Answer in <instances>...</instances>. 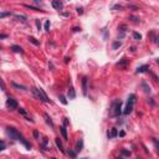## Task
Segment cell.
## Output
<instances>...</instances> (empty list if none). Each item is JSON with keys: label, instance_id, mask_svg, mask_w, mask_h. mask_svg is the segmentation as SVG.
Here are the masks:
<instances>
[{"label": "cell", "instance_id": "obj_1", "mask_svg": "<svg viewBox=\"0 0 159 159\" xmlns=\"http://www.w3.org/2000/svg\"><path fill=\"white\" fill-rule=\"evenodd\" d=\"M6 132H8V134L10 135V138L15 139V141H18V142H21L27 149H31V144L24 138V135L21 134V133L18 131V129L12 128V127H9V128H6Z\"/></svg>", "mask_w": 159, "mask_h": 159}, {"label": "cell", "instance_id": "obj_2", "mask_svg": "<svg viewBox=\"0 0 159 159\" xmlns=\"http://www.w3.org/2000/svg\"><path fill=\"white\" fill-rule=\"evenodd\" d=\"M122 113V102L121 99H114L112 103V117H118Z\"/></svg>", "mask_w": 159, "mask_h": 159}, {"label": "cell", "instance_id": "obj_3", "mask_svg": "<svg viewBox=\"0 0 159 159\" xmlns=\"http://www.w3.org/2000/svg\"><path fill=\"white\" fill-rule=\"evenodd\" d=\"M31 91H32V93L35 95V97H36V98H39L40 101H44V102H50L49 97L46 96V93L44 92V90H42V88L32 87V88H31Z\"/></svg>", "mask_w": 159, "mask_h": 159}, {"label": "cell", "instance_id": "obj_4", "mask_svg": "<svg viewBox=\"0 0 159 159\" xmlns=\"http://www.w3.org/2000/svg\"><path fill=\"white\" fill-rule=\"evenodd\" d=\"M134 102H135V95H129L128 97V101H127V106L124 108V111H122V113H124L126 116L129 114V113H132L133 111V107H134Z\"/></svg>", "mask_w": 159, "mask_h": 159}, {"label": "cell", "instance_id": "obj_5", "mask_svg": "<svg viewBox=\"0 0 159 159\" xmlns=\"http://www.w3.org/2000/svg\"><path fill=\"white\" fill-rule=\"evenodd\" d=\"M6 107H8L10 111L18 110V102H16V99H14L12 97H9L8 99H6Z\"/></svg>", "mask_w": 159, "mask_h": 159}, {"label": "cell", "instance_id": "obj_6", "mask_svg": "<svg viewBox=\"0 0 159 159\" xmlns=\"http://www.w3.org/2000/svg\"><path fill=\"white\" fill-rule=\"evenodd\" d=\"M87 83H88V78L87 77H83L82 78V93H83V96L87 95V90H88Z\"/></svg>", "mask_w": 159, "mask_h": 159}, {"label": "cell", "instance_id": "obj_7", "mask_svg": "<svg viewBox=\"0 0 159 159\" xmlns=\"http://www.w3.org/2000/svg\"><path fill=\"white\" fill-rule=\"evenodd\" d=\"M52 6L57 10H61L63 8V4L60 1V0H52Z\"/></svg>", "mask_w": 159, "mask_h": 159}, {"label": "cell", "instance_id": "obj_8", "mask_svg": "<svg viewBox=\"0 0 159 159\" xmlns=\"http://www.w3.org/2000/svg\"><path fill=\"white\" fill-rule=\"evenodd\" d=\"M67 97H68V99H75L76 98V91H75L73 87H70L68 93H67Z\"/></svg>", "mask_w": 159, "mask_h": 159}, {"label": "cell", "instance_id": "obj_9", "mask_svg": "<svg viewBox=\"0 0 159 159\" xmlns=\"http://www.w3.org/2000/svg\"><path fill=\"white\" fill-rule=\"evenodd\" d=\"M83 148V141L82 139H78L77 143H76V147H75V150L76 152H81Z\"/></svg>", "mask_w": 159, "mask_h": 159}, {"label": "cell", "instance_id": "obj_10", "mask_svg": "<svg viewBox=\"0 0 159 159\" xmlns=\"http://www.w3.org/2000/svg\"><path fill=\"white\" fill-rule=\"evenodd\" d=\"M147 70H149V66L148 65H144V66H141V67L137 68L135 73H143V72H147Z\"/></svg>", "mask_w": 159, "mask_h": 159}, {"label": "cell", "instance_id": "obj_11", "mask_svg": "<svg viewBox=\"0 0 159 159\" xmlns=\"http://www.w3.org/2000/svg\"><path fill=\"white\" fill-rule=\"evenodd\" d=\"M55 143H56V146L57 148L60 149V152H62V153H65V149H63V146H62V142L60 141V138H56L55 139Z\"/></svg>", "mask_w": 159, "mask_h": 159}, {"label": "cell", "instance_id": "obj_12", "mask_svg": "<svg viewBox=\"0 0 159 159\" xmlns=\"http://www.w3.org/2000/svg\"><path fill=\"white\" fill-rule=\"evenodd\" d=\"M11 50L14 52H16V54H24V50L21 49L20 46H18V45H12L11 46Z\"/></svg>", "mask_w": 159, "mask_h": 159}, {"label": "cell", "instance_id": "obj_13", "mask_svg": "<svg viewBox=\"0 0 159 159\" xmlns=\"http://www.w3.org/2000/svg\"><path fill=\"white\" fill-rule=\"evenodd\" d=\"M118 135V131H117V129H116V128H112L111 129V133L110 132H108V138H114V137H117Z\"/></svg>", "mask_w": 159, "mask_h": 159}, {"label": "cell", "instance_id": "obj_14", "mask_svg": "<svg viewBox=\"0 0 159 159\" xmlns=\"http://www.w3.org/2000/svg\"><path fill=\"white\" fill-rule=\"evenodd\" d=\"M118 30L121 31V35H119V37L122 39L124 36V34H126V31H127V26L126 25H121L119 27H118Z\"/></svg>", "mask_w": 159, "mask_h": 159}, {"label": "cell", "instance_id": "obj_15", "mask_svg": "<svg viewBox=\"0 0 159 159\" xmlns=\"http://www.w3.org/2000/svg\"><path fill=\"white\" fill-rule=\"evenodd\" d=\"M61 133H62V137H63V139H65V141H67V139H68V137H67L66 126H62V127H61Z\"/></svg>", "mask_w": 159, "mask_h": 159}, {"label": "cell", "instance_id": "obj_16", "mask_svg": "<svg viewBox=\"0 0 159 159\" xmlns=\"http://www.w3.org/2000/svg\"><path fill=\"white\" fill-rule=\"evenodd\" d=\"M47 144H49V139H47L46 137H45V138L42 139V144H41V147H42V149H44V150H49Z\"/></svg>", "mask_w": 159, "mask_h": 159}, {"label": "cell", "instance_id": "obj_17", "mask_svg": "<svg viewBox=\"0 0 159 159\" xmlns=\"http://www.w3.org/2000/svg\"><path fill=\"white\" fill-rule=\"evenodd\" d=\"M44 117H45V119H46V123H47V124H50V127H54V122L51 121V118H50V116H49L47 113H45V114H44Z\"/></svg>", "mask_w": 159, "mask_h": 159}, {"label": "cell", "instance_id": "obj_18", "mask_svg": "<svg viewBox=\"0 0 159 159\" xmlns=\"http://www.w3.org/2000/svg\"><path fill=\"white\" fill-rule=\"evenodd\" d=\"M19 112H20L21 114H23V116H24V117H25V118H26L27 121H30V122H32V119H31V118H30V117H29V116H27V113H26V111L24 110V108H20V110H19Z\"/></svg>", "mask_w": 159, "mask_h": 159}, {"label": "cell", "instance_id": "obj_19", "mask_svg": "<svg viewBox=\"0 0 159 159\" xmlns=\"http://www.w3.org/2000/svg\"><path fill=\"white\" fill-rule=\"evenodd\" d=\"M12 87H15V88H18V90L26 91V87H25V86H23V85H19V83H16V82H12Z\"/></svg>", "mask_w": 159, "mask_h": 159}, {"label": "cell", "instance_id": "obj_20", "mask_svg": "<svg viewBox=\"0 0 159 159\" xmlns=\"http://www.w3.org/2000/svg\"><path fill=\"white\" fill-rule=\"evenodd\" d=\"M127 63H128V60H127V59H122V61H119L117 65H118L119 67H126Z\"/></svg>", "mask_w": 159, "mask_h": 159}, {"label": "cell", "instance_id": "obj_21", "mask_svg": "<svg viewBox=\"0 0 159 159\" xmlns=\"http://www.w3.org/2000/svg\"><path fill=\"white\" fill-rule=\"evenodd\" d=\"M142 87L144 88V92H146V93H150V87H149V86L146 83V82H142Z\"/></svg>", "mask_w": 159, "mask_h": 159}, {"label": "cell", "instance_id": "obj_22", "mask_svg": "<svg viewBox=\"0 0 159 159\" xmlns=\"http://www.w3.org/2000/svg\"><path fill=\"white\" fill-rule=\"evenodd\" d=\"M29 41H30L31 44L36 45V46H39V45H40V41H37V40H36L35 37H32V36H30V37H29Z\"/></svg>", "mask_w": 159, "mask_h": 159}, {"label": "cell", "instance_id": "obj_23", "mask_svg": "<svg viewBox=\"0 0 159 159\" xmlns=\"http://www.w3.org/2000/svg\"><path fill=\"white\" fill-rule=\"evenodd\" d=\"M14 18H15L16 20H20V21L26 23V16H24V15H14Z\"/></svg>", "mask_w": 159, "mask_h": 159}, {"label": "cell", "instance_id": "obj_24", "mask_svg": "<svg viewBox=\"0 0 159 159\" xmlns=\"http://www.w3.org/2000/svg\"><path fill=\"white\" fill-rule=\"evenodd\" d=\"M25 8L26 9H30V10H34V11H44V10H41L39 8H35V6H30V5H25Z\"/></svg>", "mask_w": 159, "mask_h": 159}, {"label": "cell", "instance_id": "obj_25", "mask_svg": "<svg viewBox=\"0 0 159 159\" xmlns=\"http://www.w3.org/2000/svg\"><path fill=\"white\" fill-rule=\"evenodd\" d=\"M67 154L70 155V157H72V158H76L77 157V154H76V152H73L72 149H68L67 150Z\"/></svg>", "mask_w": 159, "mask_h": 159}, {"label": "cell", "instance_id": "obj_26", "mask_svg": "<svg viewBox=\"0 0 159 159\" xmlns=\"http://www.w3.org/2000/svg\"><path fill=\"white\" fill-rule=\"evenodd\" d=\"M10 15H11V12H9V11H6V12H0V19H4V18L10 16Z\"/></svg>", "mask_w": 159, "mask_h": 159}, {"label": "cell", "instance_id": "obj_27", "mask_svg": "<svg viewBox=\"0 0 159 159\" xmlns=\"http://www.w3.org/2000/svg\"><path fill=\"white\" fill-rule=\"evenodd\" d=\"M121 45H122V42H119V41H114L113 42V49L116 50V49H118V47H121Z\"/></svg>", "mask_w": 159, "mask_h": 159}, {"label": "cell", "instance_id": "obj_28", "mask_svg": "<svg viewBox=\"0 0 159 159\" xmlns=\"http://www.w3.org/2000/svg\"><path fill=\"white\" fill-rule=\"evenodd\" d=\"M44 29H45V31H49V29H50V21H49V20H46V21H45Z\"/></svg>", "mask_w": 159, "mask_h": 159}, {"label": "cell", "instance_id": "obj_29", "mask_svg": "<svg viewBox=\"0 0 159 159\" xmlns=\"http://www.w3.org/2000/svg\"><path fill=\"white\" fill-rule=\"evenodd\" d=\"M121 155H123V157H129V155H131V152H128V150H122Z\"/></svg>", "mask_w": 159, "mask_h": 159}, {"label": "cell", "instance_id": "obj_30", "mask_svg": "<svg viewBox=\"0 0 159 159\" xmlns=\"http://www.w3.org/2000/svg\"><path fill=\"white\" fill-rule=\"evenodd\" d=\"M5 147H6L5 142H4V141H0V152H1V150H4V149H5Z\"/></svg>", "mask_w": 159, "mask_h": 159}, {"label": "cell", "instance_id": "obj_31", "mask_svg": "<svg viewBox=\"0 0 159 159\" xmlns=\"http://www.w3.org/2000/svg\"><path fill=\"white\" fill-rule=\"evenodd\" d=\"M133 37H134L135 40H141L142 36H141V34H138V32H133Z\"/></svg>", "mask_w": 159, "mask_h": 159}, {"label": "cell", "instance_id": "obj_32", "mask_svg": "<svg viewBox=\"0 0 159 159\" xmlns=\"http://www.w3.org/2000/svg\"><path fill=\"white\" fill-rule=\"evenodd\" d=\"M60 101L62 102V104H67V99L65 98V97H63L62 95H60Z\"/></svg>", "mask_w": 159, "mask_h": 159}, {"label": "cell", "instance_id": "obj_33", "mask_svg": "<svg viewBox=\"0 0 159 159\" xmlns=\"http://www.w3.org/2000/svg\"><path fill=\"white\" fill-rule=\"evenodd\" d=\"M0 87H1L3 91H5V83H4V81H3L1 77H0Z\"/></svg>", "mask_w": 159, "mask_h": 159}, {"label": "cell", "instance_id": "obj_34", "mask_svg": "<svg viewBox=\"0 0 159 159\" xmlns=\"http://www.w3.org/2000/svg\"><path fill=\"white\" fill-rule=\"evenodd\" d=\"M34 137H35V139H39V132L37 131H34Z\"/></svg>", "mask_w": 159, "mask_h": 159}, {"label": "cell", "instance_id": "obj_35", "mask_svg": "<svg viewBox=\"0 0 159 159\" xmlns=\"http://www.w3.org/2000/svg\"><path fill=\"white\" fill-rule=\"evenodd\" d=\"M36 26H37V29H39V30L41 29V24H40V20H39V19L36 20Z\"/></svg>", "mask_w": 159, "mask_h": 159}, {"label": "cell", "instance_id": "obj_36", "mask_svg": "<svg viewBox=\"0 0 159 159\" xmlns=\"http://www.w3.org/2000/svg\"><path fill=\"white\" fill-rule=\"evenodd\" d=\"M67 124H68V118H63V126L67 127Z\"/></svg>", "mask_w": 159, "mask_h": 159}, {"label": "cell", "instance_id": "obj_37", "mask_svg": "<svg viewBox=\"0 0 159 159\" xmlns=\"http://www.w3.org/2000/svg\"><path fill=\"white\" fill-rule=\"evenodd\" d=\"M77 12L78 14H83V9L82 8H77Z\"/></svg>", "mask_w": 159, "mask_h": 159}, {"label": "cell", "instance_id": "obj_38", "mask_svg": "<svg viewBox=\"0 0 159 159\" xmlns=\"http://www.w3.org/2000/svg\"><path fill=\"white\" fill-rule=\"evenodd\" d=\"M8 35H4V34H0V39H6Z\"/></svg>", "mask_w": 159, "mask_h": 159}, {"label": "cell", "instance_id": "obj_39", "mask_svg": "<svg viewBox=\"0 0 159 159\" xmlns=\"http://www.w3.org/2000/svg\"><path fill=\"white\" fill-rule=\"evenodd\" d=\"M34 1H35L36 4H41V3H42V1H41V0H34Z\"/></svg>", "mask_w": 159, "mask_h": 159}, {"label": "cell", "instance_id": "obj_40", "mask_svg": "<svg viewBox=\"0 0 159 159\" xmlns=\"http://www.w3.org/2000/svg\"><path fill=\"white\" fill-rule=\"evenodd\" d=\"M76 31H80L78 27H73V32H76Z\"/></svg>", "mask_w": 159, "mask_h": 159}]
</instances>
